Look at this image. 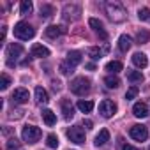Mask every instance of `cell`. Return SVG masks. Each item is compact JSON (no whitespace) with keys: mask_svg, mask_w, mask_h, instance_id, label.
<instances>
[{"mask_svg":"<svg viewBox=\"0 0 150 150\" xmlns=\"http://www.w3.org/2000/svg\"><path fill=\"white\" fill-rule=\"evenodd\" d=\"M71 92L76 94V96H85L90 92V80H87L85 76L80 78H74L71 83Z\"/></svg>","mask_w":150,"mask_h":150,"instance_id":"6da1fadb","label":"cell"},{"mask_svg":"<svg viewBox=\"0 0 150 150\" xmlns=\"http://www.w3.org/2000/svg\"><path fill=\"white\" fill-rule=\"evenodd\" d=\"M14 35H16L18 39H21V41H28V39H32V37L35 35V30H34V27L28 25L27 21H20V23H16V27H14Z\"/></svg>","mask_w":150,"mask_h":150,"instance_id":"7a4b0ae2","label":"cell"},{"mask_svg":"<svg viewBox=\"0 0 150 150\" xmlns=\"http://www.w3.org/2000/svg\"><path fill=\"white\" fill-rule=\"evenodd\" d=\"M106 13L113 21H124L125 20V9L118 2H108L106 4Z\"/></svg>","mask_w":150,"mask_h":150,"instance_id":"3957f363","label":"cell"},{"mask_svg":"<svg viewBox=\"0 0 150 150\" xmlns=\"http://www.w3.org/2000/svg\"><path fill=\"white\" fill-rule=\"evenodd\" d=\"M41 134H42L41 129L35 127V125H25L23 131H21V136H23V139L27 143H37L39 138H41Z\"/></svg>","mask_w":150,"mask_h":150,"instance_id":"277c9868","label":"cell"},{"mask_svg":"<svg viewBox=\"0 0 150 150\" xmlns=\"http://www.w3.org/2000/svg\"><path fill=\"white\" fill-rule=\"evenodd\" d=\"M129 134H131V138L136 139V141H146V138H148V129H146L145 125H141V124H136V125H132V127L129 129Z\"/></svg>","mask_w":150,"mask_h":150,"instance_id":"5b68a950","label":"cell"},{"mask_svg":"<svg viewBox=\"0 0 150 150\" xmlns=\"http://www.w3.org/2000/svg\"><path fill=\"white\" fill-rule=\"evenodd\" d=\"M99 113H101L104 118H110V117H113V115L117 113V104H115L113 101H110V99H104V101H101V104H99Z\"/></svg>","mask_w":150,"mask_h":150,"instance_id":"8992f818","label":"cell"},{"mask_svg":"<svg viewBox=\"0 0 150 150\" xmlns=\"http://www.w3.org/2000/svg\"><path fill=\"white\" fill-rule=\"evenodd\" d=\"M67 138L72 141V143H85V131L81 127H69L67 129Z\"/></svg>","mask_w":150,"mask_h":150,"instance_id":"52a82bcc","label":"cell"},{"mask_svg":"<svg viewBox=\"0 0 150 150\" xmlns=\"http://www.w3.org/2000/svg\"><path fill=\"white\" fill-rule=\"evenodd\" d=\"M23 53V46L21 44H18V42H13V44H9L7 46V57H9V65H13V58L16 60L20 55Z\"/></svg>","mask_w":150,"mask_h":150,"instance_id":"ba28073f","label":"cell"},{"mask_svg":"<svg viewBox=\"0 0 150 150\" xmlns=\"http://www.w3.org/2000/svg\"><path fill=\"white\" fill-rule=\"evenodd\" d=\"M11 99H13V103H16V104H25V103L28 101V90H27V88H16V90L13 92Z\"/></svg>","mask_w":150,"mask_h":150,"instance_id":"9c48e42d","label":"cell"},{"mask_svg":"<svg viewBox=\"0 0 150 150\" xmlns=\"http://www.w3.org/2000/svg\"><path fill=\"white\" fill-rule=\"evenodd\" d=\"M88 25H90V27H92L99 35H101V39H103V41H106V39H108V34H106V30H104L103 21H99L97 18H90V20H88Z\"/></svg>","mask_w":150,"mask_h":150,"instance_id":"30bf717a","label":"cell"},{"mask_svg":"<svg viewBox=\"0 0 150 150\" xmlns=\"http://www.w3.org/2000/svg\"><path fill=\"white\" fill-rule=\"evenodd\" d=\"M30 55L35 57V58H46V57H50V50H48L46 46L35 42V44L32 46V50H30Z\"/></svg>","mask_w":150,"mask_h":150,"instance_id":"8fae6325","label":"cell"},{"mask_svg":"<svg viewBox=\"0 0 150 150\" xmlns=\"http://www.w3.org/2000/svg\"><path fill=\"white\" fill-rule=\"evenodd\" d=\"M64 14H65V20H78L80 14H81V9L78 6H65L64 7Z\"/></svg>","mask_w":150,"mask_h":150,"instance_id":"7c38bea8","label":"cell"},{"mask_svg":"<svg viewBox=\"0 0 150 150\" xmlns=\"http://www.w3.org/2000/svg\"><path fill=\"white\" fill-rule=\"evenodd\" d=\"M62 34H65V28L60 27V25H51V27L46 28V37H50V39H57Z\"/></svg>","mask_w":150,"mask_h":150,"instance_id":"4fadbf2b","label":"cell"},{"mask_svg":"<svg viewBox=\"0 0 150 150\" xmlns=\"http://www.w3.org/2000/svg\"><path fill=\"white\" fill-rule=\"evenodd\" d=\"M132 113H134V117H138V118H145V117L148 115V108H146L145 103H136V104L132 106Z\"/></svg>","mask_w":150,"mask_h":150,"instance_id":"5bb4252c","label":"cell"},{"mask_svg":"<svg viewBox=\"0 0 150 150\" xmlns=\"http://www.w3.org/2000/svg\"><path fill=\"white\" fill-rule=\"evenodd\" d=\"M132 64H134L136 67L143 69V67H146L148 58H146V55H145V53H134V55H132Z\"/></svg>","mask_w":150,"mask_h":150,"instance_id":"9a60e30c","label":"cell"},{"mask_svg":"<svg viewBox=\"0 0 150 150\" xmlns=\"http://www.w3.org/2000/svg\"><path fill=\"white\" fill-rule=\"evenodd\" d=\"M131 46H132V39L129 37V35H120V39H118V48H120V51H129L131 50Z\"/></svg>","mask_w":150,"mask_h":150,"instance_id":"2e32d148","label":"cell"},{"mask_svg":"<svg viewBox=\"0 0 150 150\" xmlns=\"http://www.w3.org/2000/svg\"><path fill=\"white\" fill-rule=\"evenodd\" d=\"M35 99L39 104H48L50 97H48V92L42 88V87H35Z\"/></svg>","mask_w":150,"mask_h":150,"instance_id":"e0dca14e","label":"cell"},{"mask_svg":"<svg viewBox=\"0 0 150 150\" xmlns=\"http://www.w3.org/2000/svg\"><path fill=\"white\" fill-rule=\"evenodd\" d=\"M62 113H64V118L65 120H71L74 117V108L69 101H62Z\"/></svg>","mask_w":150,"mask_h":150,"instance_id":"ac0fdd59","label":"cell"},{"mask_svg":"<svg viewBox=\"0 0 150 150\" xmlns=\"http://www.w3.org/2000/svg\"><path fill=\"white\" fill-rule=\"evenodd\" d=\"M106 141H110V131L108 129H101L99 134L96 136V145L103 146V145H106Z\"/></svg>","mask_w":150,"mask_h":150,"instance_id":"d6986e66","label":"cell"},{"mask_svg":"<svg viewBox=\"0 0 150 150\" xmlns=\"http://www.w3.org/2000/svg\"><path fill=\"white\" fill-rule=\"evenodd\" d=\"M42 120H44V124H46V125H50V127H51V125H55V124H57V115H55L51 110H44V111H42Z\"/></svg>","mask_w":150,"mask_h":150,"instance_id":"ffe728a7","label":"cell"},{"mask_svg":"<svg viewBox=\"0 0 150 150\" xmlns=\"http://www.w3.org/2000/svg\"><path fill=\"white\" fill-rule=\"evenodd\" d=\"M65 62H69L72 67H74V65H78V64L81 62V53H80V51H69Z\"/></svg>","mask_w":150,"mask_h":150,"instance_id":"44dd1931","label":"cell"},{"mask_svg":"<svg viewBox=\"0 0 150 150\" xmlns=\"http://www.w3.org/2000/svg\"><path fill=\"white\" fill-rule=\"evenodd\" d=\"M122 69H124V65H122V62H118V60H111V62L106 64V71H110L111 74H117V72H120Z\"/></svg>","mask_w":150,"mask_h":150,"instance_id":"7402d4cb","label":"cell"},{"mask_svg":"<svg viewBox=\"0 0 150 150\" xmlns=\"http://www.w3.org/2000/svg\"><path fill=\"white\" fill-rule=\"evenodd\" d=\"M78 110L81 111V113H90L92 110H94V103L92 101H78Z\"/></svg>","mask_w":150,"mask_h":150,"instance_id":"603a6c76","label":"cell"},{"mask_svg":"<svg viewBox=\"0 0 150 150\" xmlns=\"http://www.w3.org/2000/svg\"><path fill=\"white\" fill-rule=\"evenodd\" d=\"M104 83H106L108 88H118L120 87V80L117 76H113V74H110V76L104 78Z\"/></svg>","mask_w":150,"mask_h":150,"instance_id":"cb8c5ba5","label":"cell"},{"mask_svg":"<svg viewBox=\"0 0 150 150\" xmlns=\"http://www.w3.org/2000/svg\"><path fill=\"white\" fill-rule=\"evenodd\" d=\"M127 80L132 81V83H141L143 74H141V71H131V72H127Z\"/></svg>","mask_w":150,"mask_h":150,"instance_id":"d4e9b609","label":"cell"},{"mask_svg":"<svg viewBox=\"0 0 150 150\" xmlns=\"http://www.w3.org/2000/svg\"><path fill=\"white\" fill-rule=\"evenodd\" d=\"M32 9H34V6H32V2H30V0H23V2H21V6H20V13H21L23 16L30 14V13H32Z\"/></svg>","mask_w":150,"mask_h":150,"instance_id":"484cf974","label":"cell"},{"mask_svg":"<svg viewBox=\"0 0 150 150\" xmlns=\"http://www.w3.org/2000/svg\"><path fill=\"white\" fill-rule=\"evenodd\" d=\"M148 39H150L148 30H139V32H138V35H136L138 44H146V42H148Z\"/></svg>","mask_w":150,"mask_h":150,"instance_id":"4316f807","label":"cell"},{"mask_svg":"<svg viewBox=\"0 0 150 150\" xmlns=\"http://www.w3.org/2000/svg\"><path fill=\"white\" fill-rule=\"evenodd\" d=\"M87 53H88V57H90L92 60H99V58L103 57V50H99V48H96V46L88 48V50H87Z\"/></svg>","mask_w":150,"mask_h":150,"instance_id":"83f0119b","label":"cell"},{"mask_svg":"<svg viewBox=\"0 0 150 150\" xmlns=\"http://www.w3.org/2000/svg\"><path fill=\"white\" fill-rule=\"evenodd\" d=\"M138 92H139V88H138L136 85H132V87H129V88H127V92H125V99H127V101H131V99H134V97L138 96Z\"/></svg>","mask_w":150,"mask_h":150,"instance_id":"f1b7e54d","label":"cell"},{"mask_svg":"<svg viewBox=\"0 0 150 150\" xmlns=\"http://www.w3.org/2000/svg\"><path fill=\"white\" fill-rule=\"evenodd\" d=\"M53 16V7L51 6H41V18H50Z\"/></svg>","mask_w":150,"mask_h":150,"instance_id":"f546056e","label":"cell"},{"mask_svg":"<svg viewBox=\"0 0 150 150\" xmlns=\"http://www.w3.org/2000/svg\"><path fill=\"white\" fill-rule=\"evenodd\" d=\"M46 145H48L50 148H57V146H58V138H57L55 134H48V138H46Z\"/></svg>","mask_w":150,"mask_h":150,"instance_id":"4dcf8cb0","label":"cell"},{"mask_svg":"<svg viewBox=\"0 0 150 150\" xmlns=\"http://www.w3.org/2000/svg\"><path fill=\"white\" fill-rule=\"evenodd\" d=\"M9 85H11V78L4 72V74H2V81H0V90H7Z\"/></svg>","mask_w":150,"mask_h":150,"instance_id":"1f68e13d","label":"cell"},{"mask_svg":"<svg viewBox=\"0 0 150 150\" xmlns=\"http://www.w3.org/2000/svg\"><path fill=\"white\" fill-rule=\"evenodd\" d=\"M74 71V67L69 64V62H64V64H60V72L62 74H65V76H67V74H71Z\"/></svg>","mask_w":150,"mask_h":150,"instance_id":"d6a6232c","label":"cell"},{"mask_svg":"<svg viewBox=\"0 0 150 150\" xmlns=\"http://www.w3.org/2000/svg\"><path fill=\"white\" fill-rule=\"evenodd\" d=\"M138 18H139L141 21H146V20L150 18V9H148V7L139 9V11H138Z\"/></svg>","mask_w":150,"mask_h":150,"instance_id":"836d02e7","label":"cell"},{"mask_svg":"<svg viewBox=\"0 0 150 150\" xmlns=\"http://www.w3.org/2000/svg\"><path fill=\"white\" fill-rule=\"evenodd\" d=\"M16 148H20V141L16 138H11L7 141V150H16Z\"/></svg>","mask_w":150,"mask_h":150,"instance_id":"e575fe53","label":"cell"},{"mask_svg":"<svg viewBox=\"0 0 150 150\" xmlns=\"http://www.w3.org/2000/svg\"><path fill=\"white\" fill-rule=\"evenodd\" d=\"M51 85H53V90H55V92H57V90H60V81L53 80V81H51Z\"/></svg>","mask_w":150,"mask_h":150,"instance_id":"d590c367","label":"cell"},{"mask_svg":"<svg viewBox=\"0 0 150 150\" xmlns=\"http://www.w3.org/2000/svg\"><path fill=\"white\" fill-rule=\"evenodd\" d=\"M83 125H85V129H92L94 124H92V120H85V118H83Z\"/></svg>","mask_w":150,"mask_h":150,"instance_id":"8d00e7d4","label":"cell"},{"mask_svg":"<svg viewBox=\"0 0 150 150\" xmlns=\"http://www.w3.org/2000/svg\"><path fill=\"white\" fill-rule=\"evenodd\" d=\"M122 150H138L136 146H132V145H124L122 146Z\"/></svg>","mask_w":150,"mask_h":150,"instance_id":"74e56055","label":"cell"},{"mask_svg":"<svg viewBox=\"0 0 150 150\" xmlns=\"http://www.w3.org/2000/svg\"><path fill=\"white\" fill-rule=\"evenodd\" d=\"M87 69H88V71H96V65H94V64H87Z\"/></svg>","mask_w":150,"mask_h":150,"instance_id":"f35d334b","label":"cell"},{"mask_svg":"<svg viewBox=\"0 0 150 150\" xmlns=\"http://www.w3.org/2000/svg\"><path fill=\"white\" fill-rule=\"evenodd\" d=\"M148 150H150V146H148Z\"/></svg>","mask_w":150,"mask_h":150,"instance_id":"ab89813d","label":"cell"}]
</instances>
